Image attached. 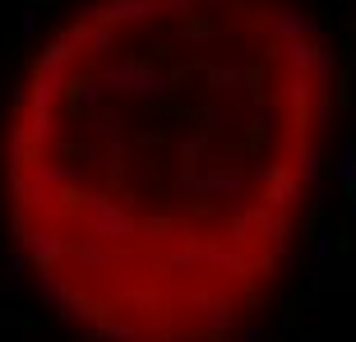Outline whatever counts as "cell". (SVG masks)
Segmentation results:
<instances>
[{"mask_svg": "<svg viewBox=\"0 0 356 342\" xmlns=\"http://www.w3.org/2000/svg\"><path fill=\"white\" fill-rule=\"evenodd\" d=\"M329 111L305 0H79L5 111L28 282L88 342H245L310 241Z\"/></svg>", "mask_w": 356, "mask_h": 342, "instance_id": "cell-1", "label": "cell"}]
</instances>
